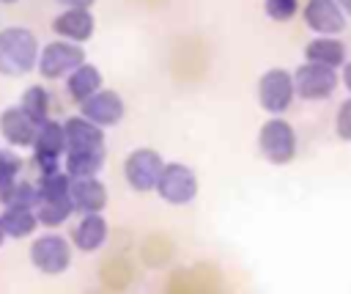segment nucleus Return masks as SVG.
Here are the masks:
<instances>
[{
	"mask_svg": "<svg viewBox=\"0 0 351 294\" xmlns=\"http://www.w3.org/2000/svg\"><path fill=\"white\" fill-rule=\"evenodd\" d=\"M38 38L33 30L22 25H11L0 30V74L5 77H22L30 74L38 63Z\"/></svg>",
	"mask_w": 351,
	"mask_h": 294,
	"instance_id": "1",
	"label": "nucleus"
},
{
	"mask_svg": "<svg viewBox=\"0 0 351 294\" xmlns=\"http://www.w3.org/2000/svg\"><path fill=\"white\" fill-rule=\"evenodd\" d=\"M258 148L266 157V162H271V165H288V162L296 159V151H299L296 129L285 118L271 115L258 129Z\"/></svg>",
	"mask_w": 351,
	"mask_h": 294,
	"instance_id": "2",
	"label": "nucleus"
},
{
	"mask_svg": "<svg viewBox=\"0 0 351 294\" xmlns=\"http://www.w3.org/2000/svg\"><path fill=\"white\" fill-rule=\"evenodd\" d=\"M85 63V49L82 44L74 41H63V38H52L49 44L41 47L38 52V63L36 71L44 80H66L77 66Z\"/></svg>",
	"mask_w": 351,
	"mask_h": 294,
	"instance_id": "3",
	"label": "nucleus"
},
{
	"mask_svg": "<svg viewBox=\"0 0 351 294\" xmlns=\"http://www.w3.org/2000/svg\"><path fill=\"white\" fill-rule=\"evenodd\" d=\"M291 77H293L296 96L304 99V102H324L340 85V74L335 69H326V66H318V63H310V60L299 63L291 71Z\"/></svg>",
	"mask_w": 351,
	"mask_h": 294,
	"instance_id": "4",
	"label": "nucleus"
},
{
	"mask_svg": "<svg viewBox=\"0 0 351 294\" xmlns=\"http://www.w3.org/2000/svg\"><path fill=\"white\" fill-rule=\"evenodd\" d=\"M33 162L38 168V173H55L63 170V157H66V135H63V121H44L36 129L33 137Z\"/></svg>",
	"mask_w": 351,
	"mask_h": 294,
	"instance_id": "5",
	"label": "nucleus"
},
{
	"mask_svg": "<svg viewBox=\"0 0 351 294\" xmlns=\"http://www.w3.org/2000/svg\"><path fill=\"white\" fill-rule=\"evenodd\" d=\"M154 192L170 206H186L197 195V176L184 162H165Z\"/></svg>",
	"mask_w": 351,
	"mask_h": 294,
	"instance_id": "6",
	"label": "nucleus"
},
{
	"mask_svg": "<svg viewBox=\"0 0 351 294\" xmlns=\"http://www.w3.org/2000/svg\"><path fill=\"white\" fill-rule=\"evenodd\" d=\"M296 99V91H293V77L288 69L282 66H274V69H266L258 80V104L269 113V115H282Z\"/></svg>",
	"mask_w": 351,
	"mask_h": 294,
	"instance_id": "7",
	"label": "nucleus"
},
{
	"mask_svg": "<svg viewBox=\"0 0 351 294\" xmlns=\"http://www.w3.org/2000/svg\"><path fill=\"white\" fill-rule=\"evenodd\" d=\"M162 168H165L162 154L156 148L140 146V148H132L126 154V159H123V179H126V184L134 192H154Z\"/></svg>",
	"mask_w": 351,
	"mask_h": 294,
	"instance_id": "8",
	"label": "nucleus"
},
{
	"mask_svg": "<svg viewBox=\"0 0 351 294\" xmlns=\"http://www.w3.org/2000/svg\"><path fill=\"white\" fill-rule=\"evenodd\" d=\"M30 264L41 275H63L71 264V242L60 234H38L30 245Z\"/></svg>",
	"mask_w": 351,
	"mask_h": 294,
	"instance_id": "9",
	"label": "nucleus"
},
{
	"mask_svg": "<svg viewBox=\"0 0 351 294\" xmlns=\"http://www.w3.org/2000/svg\"><path fill=\"white\" fill-rule=\"evenodd\" d=\"M80 115L90 124H96L99 129H110V126H118L126 115V104L121 99L118 91L112 88H99L93 96H88L82 104H80Z\"/></svg>",
	"mask_w": 351,
	"mask_h": 294,
	"instance_id": "10",
	"label": "nucleus"
},
{
	"mask_svg": "<svg viewBox=\"0 0 351 294\" xmlns=\"http://www.w3.org/2000/svg\"><path fill=\"white\" fill-rule=\"evenodd\" d=\"M299 14L315 36H340L348 22L337 0H307Z\"/></svg>",
	"mask_w": 351,
	"mask_h": 294,
	"instance_id": "11",
	"label": "nucleus"
},
{
	"mask_svg": "<svg viewBox=\"0 0 351 294\" xmlns=\"http://www.w3.org/2000/svg\"><path fill=\"white\" fill-rule=\"evenodd\" d=\"M69 201H71V209L77 214H101L107 201H110V192L99 176L71 179L69 181Z\"/></svg>",
	"mask_w": 351,
	"mask_h": 294,
	"instance_id": "12",
	"label": "nucleus"
},
{
	"mask_svg": "<svg viewBox=\"0 0 351 294\" xmlns=\"http://www.w3.org/2000/svg\"><path fill=\"white\" fill-rule=\"evenodd\" d=\"M52 30L58 38L63 41H74V44H85L93 30H96V16L88 8H63L55 19H52Z\"/></svg>",
	"mask_w": 351,
	"mask_h": 294,
	"instance_id": "13",
	"label": "nucleus"
},
{
	"mask_svg": "<svg viewBox=\"0 0 351 294\" xmlns=\"http://www.w3.org/2000/svg\"><path fill=\"white\" fill-rule=\"evenodd\" d=\"M36 124L19 110V104L3 107L0 113V135L8 143V148H30L36 137Z\"/></svg>",
	"mask_w": 351,
	"mask_h": 294,
	"instance_id": "14",
	"label": "nucleus"
},
{
	"mask_svg": "<svg viewBox=\"0 0 351 294\" xmlns=\"http://www.w3.org/2000/svg\"><path fill=\"white\" fill-rule=\"evenodd\" d=\"M66 151H101L104 148V129L85 121L82 115H71L63 121Z\"/></svg>",
	"mask_w": 351,
	"mask_h": 294,
	"instance_id": "15",
	"label": "nucleus"
},
{
	"mask_svg": "<svg viewBox=\"0 0 351 294\" xmlns=\"http://www.w3.org/2000/svg\"><path fill=\"white\" fill-rule=\"evenodd\" d=\"M107 236H110V225L104 214H80L77 225L71 228V245L80 253H96L99 247H104Z\"/></svg>",
	"mask_w": 351,
	"mask_h": 294,
	"instance_id": "16",
	"label": "nucleus"
},
{
	"mask_svg": "<svg viewBox=\"0 0 351 294\" xmlns=\"http://www.w3.org/2000/svg\"><path fill=\"white\" fill-rule=\"evenodd\" d=\"M304 60L326 66V69H340L348 58H346V44L340 36H313L304 44Z\"/></svg>",
	"mask_w": 351,
	"mask_h": 294,
	"instance_id": "17",
	"label": "nucleus"
},
{
	"mask_svg": "<svg viewBox=\"0 0 351 294\" xmlns=\"http://www.w3.org/2000/svg\"><path fill=\"white\" fill-rule=\"evenodd\" d=\"M101 88V71H99V66H93V63H82V66H77L69 77H66V91H69V96L77 102V104H82L88 96H93L96 91Z\"/></svg>",
	"mask_w": 351,
	"mask_h": 294,
	"instance_id": "18",
	"label": "nucleus"
},
{
	"mask_svg": "<svg viewBox=\"0 0 351 294\" xmlns=\"http://www.w3.org/2000/svg\"><path fill=\"white\" fill-rule=\"evenodd\" d=\"M104 159H107V148H101V151H66V157H63V173L69 179L99 176V170L104 168Z\"/></svg>",
	"mask_w": 351,
	"mask_h": 294,
	"instance_id": "19",
	"label": "nucleus"
},
{
	"mask_svg": "<svg viewBox=\"0 0 351 294\" xmlns=\"http://www.w3.org/2000/svg\"><path fill=\"white\" fill-rule=\"evenodd\" d=\"M0 220H3V228H5V236L11 239H25V236H33V231L38 228V217L33 209H3L0 212Z\"/></svg>",
	"mask_w": 351,
	"mask_h": 294,
	"instance_id": "20",
	"label": "nucleus"
},
{
	"mask_svg": "<svg viewBox=\"0 0 351 294\" xmlns=\"http://www.w3.org/2000/svg\"><path fill=\"white\" fill-rule=\"evenodd\" d=\"M19 110H22L36 126H41L44 121H49V91H47L44 85H27V88L22 91Z\"/></svg>",
	"mask_w": 351,
	"mask_h": 294,
	"instance_id": "21",
	"label": "nucleus"
},
{
	"mask_svg": "<svg viewBox=\"0 0 351 294\" xmlns=\"http://www.w3.org/2000/svg\"><path fill=\"white\" fill-rule=\"evenodd\" d=\"M0 203H3V209L16 206V209H33L36 212V206H38V190H36L33 181H22L19 179L11 190H5L0 195Z\"/></svg>",
	"mask_w": 351,
	"mask_h": 294,
	"instance_id": "22",
	"label": "nucleus"
},
{
	"mask_svg": "<svg viewBox=\"0 0 351 294\" xmlns=\"http://www.w3.org/2000/svg\"><path fill=\"white\" fill-rule=\"evenodd\" d=\"M71 214H74L71 201H38V206H36L38 225H47V228H58V225H63Z\"/></svg>",
	"mask_w": 351,
	"mask_h": 294,
	"instance_id": "23",
	"label": "nucleus"
},
{
	"mask_svg": "<svg viewBox=\"0 0 351 294\" xmlns=\"http://www.w3.org/2000/svg\"><path fill=\"white\" fill-rule=\"evenodd\" d=\"M19 173H22V157L11 148H3L0 151V195L19 181Z\"/></svg>",
	"mask_w": 351,
	"mask_h": 294,
	"instance_id": "24",
	"label": "nucleus"
},
{
	"mask_svg": "<svg viewBox=\"0 0 351 294\" xmlns=\"http://www.w3.org/2000/svg\"><path fill=\"white\" fill-rule=\"evenodd\" d=\"M302 11L299 0H263V14L271 22H291Z\"/></svg>",
	"mask_w": 351,
	"mask_h": 294,
	"instance_id": "25",
	"label": "nucleus"
},
{
	"mask_svg": "<svg viewBox=\"0 0 351 294\" xmlns=\"http://www.w3.org/2000/svg\"><path fill=\"white\" fill-rule=\"evenodd\" d=\"M335 135L346 143H351V96L340 102L337 113H335Z\"/></svg>",
	"mask_w": 351,
	"mask_h": 294,
	"instance_id": "26",
	"label": "nucleus"
},
{
	"mask_svg": "<svg viewBox=\"0 0 351 294\" xmlns=\"http://www.w3.org/2000/svg\"><path fill=\"white\" fill-rule=\"evenodd\" d=\"M337 74H340V80H343V85H346V91L351 93V60H346V63L340 66V71H337Z\"/></svg>",
	"mask_w": 351,
	"mask_h": 294,
	"instance_id": "27",
	"label": "nucleus"
},
{
	"mask_svg": "<svg viewBox=\"0 0 351 294\" xmlns=\"http://www.w3.org/2000/svg\"><path fill=\"white\" fill-rule=\"evenodd\" d=\"M63 8H88L90 11V5L96 3V0H58Z\"/></svg>",
	"mask_w": 351,
	"mask_h": 294,
	"instance_id": "28",
	"label": "nucleus"
},
{
	"mask_svg": "<svg viewBox=\"0 0 351 294\" xmlns=\"http://www.w3.org/2000/svg\"><path fill=\"white\" fill-rule=\"evenodd\" d=\"M337 5H340V11L346 14V19H351V0H337Z\"/></svg>",
	"mask_w": 351,
	"mask_h": 294,
	"instance_id": "29",
	"label": "nucleus"
},
{
	"mask_svg": "<svg viewBox=\"0 0 351 294\" xmlns=\"http://www.w3.org/2000/svg\"><path fill=\"white\" fill-rule=\"evenodd\" d=\"M5 239H8V236H5V228H3V220H0V247H3Z\"/></svg>",
	"mask_w": 351,
	"mask_h": 294,
	"instance_id": "30",
	"label": "nucleus"
},
{
	"mask_svg": "<svg viewBox=\"0 0 351 294\" xmlns=\"http://www.w3.org/2000/svg\"><path fill=\"white\" fill-rule=\"evenodd\" d=\"M0 3H5V5H11V3H19V0H0Z\"/></svg>",
	"mask_w": 351,
	"mask_h": 294,
	"instance_id": "31",
	"label": "nucleus"
},
{
	"mask_svg": "<svg viewBox=\"0 0 351 294\" xmlns=\"http://www.w3.org/2000/svg\"><path fill=\"white\" fill-rule=\"evenodd\" d=\"M0 151H3V148H0Z\"/></svg>",
	"mask_w": 351,
	"mask_h": 294,
	"instance_id": "32",
	"label": "nucleus"
}]
</instances>
